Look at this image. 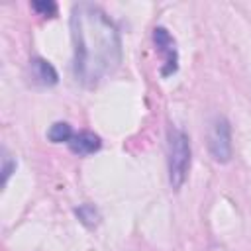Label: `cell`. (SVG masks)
<instances>
[{"instance_id": "cell-1", "label": "cell", "mask_w": 251, "mask_h": 251, "mask_svg": "<svg viewBox=\"0 0 251 251\" xmlns=\"http://www.w3.org/2000/svg\"><path fill=\"white\" fill-rule=\"evenodd\" d=\"M73 75L84 88L110 78L122 63V41L116 24L96 4L78 2L71 12Z\"/></svg>"}, {"instance_id": "cell-2", "label": "cell", "mask_w": 251, "mask_h": 251, "mask_svg": "<svg viewBox=\"0 0 251 251\" xmlns=\"http://www.w3.org/2000/svg\"><path fill=\"white\" fill-rule=\"evenodd\" d=\"M190 139L188 133L176 126H171L167 131V169H169V182L175 190H178L190 171Z\"/></svg>"}, {"instance_id": "cell-3", "label": "cell", "mask_w": 251, "mask_h": 251, "mask_svg": "<svg viewBox=\"0 0 251 251\" xmlns=\"http://www.w3.org/2000/svg\"><path fill=\"white\" fill-rule=\"evenodd\" d=\"M208 151L216 163H229L233 155V143H231V126L227 118L218 116L208 131Z\"/></svg>"}, {"instance_id": "cell-4", "label": "cell", "mask_w": 251, "mask_h": 251, "mask_svg": "<svg viewBox=\"0 0 251 251\" xmlns=\"http://www.w3.org/2000/svg\"><path fill=\"white\" fill-rule=\"evenodd\" d=\"M153 43H155V49L163 55L161 75L163 76L175 75L178 69V51H176V43H175L173 35L169 33V29L163 25H157L153 29Z\"/></svg>"}, {"instance_id": "cell-5", "label": "cell", "mask_w": 251, "mask_h": 251, "mask_svg": "<svg viewBox=\"0 0 251 251\" xmlns=\"http://www.w3.org/2000/svg\"><path fill=\"white\" fill-rule=\"evenodd\" d=\"M69 149L78 155V157H84V155H92L96 153L100 147H102V139L100 135L92 133V131H78L73 135V139L67 143Z\"/></svg>"}, {"instance_id": "cell-6", "label": "cell", "mask_w": 251, "mask_h": 251, "mask_svg": "<svg viewBox=\"0 0 251 251\" xmlns=\"http://www.w3.org/2000/svg\"><path fill=\"white\" fill-rule=\"evenodd\" d=\"M29 69H31V76L41 86H53L59 80V75H57L55 67L47 59H43V57H33L29 61Z\"/></svg>"}, {"instance_id": "cell-7", "label": "cell", "mask_w": 251, "mask_h": 251, "mask_svg": "<svg viewBox=\"0 0 251 251\" xmlns=\"http://www.w3.org/2000/svg\"><path fill=\"white\" fill-rule=\"evenodd\" d=\"M75 131L71 127V124L67 122H55L49 129H47V137L51 143H69L73 139Z\"/></svg>"}, {"instance_id": "cell-8", "label": "cell", "mask_w": 251, "mask_h": 251, "mask_svg": "<svg viewBox=\"0 0 251 251\" xmlns=\"http://www.w3.org/2000/svg\"><path fill=\"white\" fill-rule=\"evenodd\" d=\"M75 214H76V218L80 220V224L86 226V227H94V226H98V222H100V212H98V208H96L94 204H88V202L76 206V208H75Z\"/></svg>"}, {"instance_id": "cell-9", "label": "cell", "mask_w": 251, "mask_h": 251, "mask_svg": "<svg viewBox=\"0 0 251 251\" xmlns=\"http://www.w3.org/2000/svg\"><path fill=\"white\" fill-rule=\"evenodd\" d=\"M31 8L39 14V16H43V18H53V16H57V4L55 2H45V0H41V2H31Z\"/></svg>"}, {"instance_id": "cell-10", "label": "cell", "mask_w": 251, "mask_h": 251, "mask_svg": "<svg viewBox=\"0 0 251 251\" xmlns=\"http://www.w3.org/2000/svg\"><path fill=\"white\" fill-rule=\"evenodd\" d=\"M14 171H16V159L4 155V159H2V186H6V182Z\"/></svg>"}]
</instances>
